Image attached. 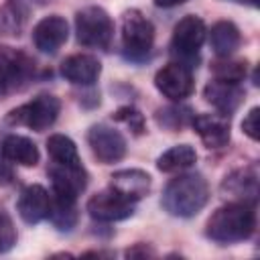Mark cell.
<instances>
[{
  "mask_svg": "<svg viewBox=\"0 0 260 260\" xmlns=\"http://www.w3.org/2000/svg\"><path fill=\"white\" fill-rule=\"evenodd\" d=\"M47 152L53 162L59 165H81L75 142L65 134H51L47 140Z\"/></svg>",
  "mask_w": 260,
  "mask_h": 260,
  "instance_id": "23",
  "label": "cell"
},
{
  "mask_svg": "<svg viewBox=\"0 0 260 260\" xmlns=\"http://www.w3.org/2000/svg\"><path fill=\"white\" fill-rule=\"evenodd\" d=\"M32 73H35V63L26 53L0 45V79L6 91L22 87L32 77Z\"/></svg>",
  "mask_w": 260,
  "mask_h": 260,
  "instance_id": "10",
  "label": "cell"
},
{
  "mask_svg": "<svg viewBox=\"0 0 260 260\" xmlns=\"http://www.w3.org/2000/svg\"><path fill=\"white\" fill-rule=\"evenodd\" d=\"M16 244V228L6 211H0V254L12 250Z\"/></svg>",
  "mask_w": 260,
  "mask_h": 260,
  "instance_id": "26",
  "label": "cell"
},
{
  "mask_svg": "<svg viewBox=\"0 0 260 260\" xmlns=\"http://www.w3.org/2000/svg\"><path fill=\"white\" fill-rule=\"evenodd\" d=\"M154 85L156 89L167 98V100H173V102H181L185 98L191 95L193 91V73H191V67L179 63V61H173L165 67H160L154 75Z\"/></svg>",
  "mask_w": 260,
  "mask_h": 260,
  "instance_id": "9",
  "label": "cell"
},
{
  "mask_svg": "<svg viewBox=\"0 0 260 260\" xmlns=\"http://www.w3.org/2000/svg\"><path fill=\"white\" fill-rule=\"evenodd\" d=\"M209 199L207 181L199 173H183L171 179L162 191V207L175 217L197 215Z\"/></svg>",
  "mask_w": 260,
  "mask_h": 260,
  "instance_id": "2",
  "label": "cell"
},
{
  "mask_svg": "<svg viewBox=\"0 0 260 260\" xmlns=\"http://www.w3.org/2000/svg\"><path fill=\"white\" fill-rule=\"evenodd\" d=\"M87 142L93 156L104 165L118 162L126 154V138L108 124H93L87 132Z\"/></svg>",
  "mask_w": 260,
  "mask_h": 260,
  "instance_id": "7",
  "label": "cell"
},
{
  "mask_svg": "<svg viewBox=\"0 0 260 260\" xmlns=\"http://www.w3.org/2000/svg\"><path fill=\"white\" fill-rule=\"evenodd\" d=\"M77 199L51 193V207H49V219L59 232H69L77 223Z\"/></svg>",
  "mask_w": 260,
  "mask_h": 260,
  "instance_id": "21",
  "label": "cell"
},
{
  "mask_svg": "<svg viewBox=\"0 0 260 260\" xmlns=\"http://www.w3.org/2000/svg\"><path fill=\"white\" fill-rule=\"evenodd\" d=\"M12 181V169H10V160L4 156L2 148H0V185H8Z\"/></svg>",
  "mask_w": 260,
  "mask_h": 260,
  "instance_id": "30",
  "label": "cell"
},
{
  "mask_svg": "<svg viewBox=\"0 0 260 260\" xmlns=\"http://www.w3.org/2000/svg\"><path fill=\"white\" fill-rule=\"evenodd\" d=\"M221 191L228 197H232L234 201L254 205L258 199V171H256V167H244V169L230 173L221 183Z\"/></svg>",
  "mask_w": 260,
  "mask_h": 260,
  "instance_id": "15",
  "label": "cell"
},
{
  "mask_svg": "<svg viewBox=\"0 0 260 260\" xmlns=\"http://www.w3.org/2000/svg\"><path fill=\"white\" fill-rule=\"evenodd\" d=\"M191 126L207 148H221L230 142V120L223 114H197Z\"/></svg>",
  "mask_w": 260,
  "mask_h": 260,
  "instance_id": "14",
  "label": "cell"
},
{
  "mask_svg": "<svg viewBox=\"0 0 260 260\" xmlns=\"http://www.w3.org/2000/svg\"><path fill=\"white\" fill-rule=\"evenodd\" d=\"M223 61L213 63V77L223 79V81H234L240 83L246 77V61L240 59H230V57H221Z\"/></svg>",
  "mask_w": 260,
  "mask_h": 260,
  "instance_id": "24",
  "label": "cell"
},
{
  "mask_svg": "<svg viewBox=\"0 0 260 260\" xmlns=\"http://www.w3.org/2000/svg\"><path fill=\"white\" fill-rule=\"evenodd\" d=\"M2 152L10 162L22 165V167H35L39 162V148L37 144L20 134H10L2 142Z\"/></svg>",
  "mask_w": 260,
  "mask_h": 260,
  "instance_id": "19",
  "label": "cell"
},
{
  "mask_svg": "<svg viewBox=\"0 0 260 260\" xmlns=\"http://www.w3.org/2000/svg\"><path fill=\"white\" fill-rule=\"evenodd\" d=\"M240 30L230 20H219L209 30V45L217 57H232L240 47Z\"/></svg>",
  "mask_w": 260,
  "mask_h": 260,
  "instance_id": "20",
  "label": "cell"
},
{
  "mask_svg": "<svg viewBox=\"0 0 260 260\" xmlns=\"http://www.w3.org/2000/svg\"><path fill=\"white\" fill-rule=\"evenodd\" d=\"M59 110H61V104L55 95L41 93L35 100L14 108L8 114V122L41 132V130H47L49 126L55 124V120L59 116Z\"/></svg>",
  "mask_w": 260,
  "mask_h": 260,
  "instance_id": "6",
  "label": "cell"
},
{
  "mask_svg": "<svg viewBox=\"0 0 260 260\" xmlns=\"http://www.w3.org/2000/svg\"><path fill=\"white\" fill-rule=\"evenodd\" d=\"M203 95L217 110V114H223V116L234 114L240 108V104L244 102V89H242L240 83L223 81V79H217V77H213L205 85Z\"/></svg>",
  "mask_w": 260,
  "mask_h": 260,
  "instance_id": "13",
  "label": "cell"
},
{
  "mask_svg": "<svg viewBox=\"0 0 260 260\" xmlns=\"http://www.w3.org/2000/svg\"><path fill=\"white\" fill-rule=\"evenodd\" d=\"M134 207H136V201L124 197L122 193H118L112 187L95 193L87 201V211L98 221H120V219H126V217H130L134 213Z\"/></svg>",
  "mask_w": 260,
  "mask_h": 260,
  "instance_id": "8",
  "label": "cell"
},
{
  "mask_svg": "<svg viewBox=\"0 0 260 260\" xmlns=\"http://www.w3.org/2000/svg\"><path fill=\"white\" fill-rule=\"evenodd\" d=\"M100 71H102L100 61L93 55H87V53L71 55V57H67L61 63V75L67 81L77 83V85H91V83H95L98 77H100Z\"/></svg>",
  "mask_w": 260,
  "mask_h": 260,
  "instance_id": "17",
  "label": "cell"
},
{
  "mask_svg": "<svg viewBox=\"0 0 260 260\" xmlns=\"http://www.w3.org/2000/svg\"><path fill=\"white\" fill-rule=\"evenodd\" d=\"M51 207V193L43 185H28L20 191V197L16 201L18 215L26 223H39L47 219Z\"/></svg>",
  "mask_w": 260,
  "mask_h": 260,
  "instance_id": "16",
  "label": "cell"
},
{
  "mask_svg": "<svg viewBox=\"0 0 260 260\" xmlns=\"http://www.w3.org/2000/svg\"><path fill=\"white\" fill-rule=\"evenodd\" d=\"M256 228L254 205L232 201L228 205L217 207L207 219L205 234L217 244H236L248 240Z\"/></svg>",
  "mask_w": 260,
  "mask_h": 260,
  "instance_id": "1",
  "label": "cell"
},
{
  "mask_svg": "<svg viewBox=\"0 0 260 260\" xmlns=\"http://www.w3.org/2000/svg\"><path fill=\"white\" fill-rule=\"evenodd\" d=\"M77 43L87 49H106L114 37V22L100 6H85L75 14Z\"/></svg>",
  "mask_w": 260,
  "mask_h": 260,
  "instance_id": "3",
  "label": "cell"
},
{
  "mask_svg": "<svg viewBox=\"0 0 260 260\" xmlns=\"http://www.w3.org/2000/svg\"><path fill=\"white\" fill-rule=\"evenodd\" d=\"M2 93H6V87H4V83H2V79H0V95Z\"/></svg>",
  "mask_w": 260,
  "mask_h": 260,
  "instance_id": "32",
  "label": "cell"
},
{
  "mask_svg": "<svg viewBox=\"0 0 260 260\" xmlns=\"http://www.w3.org/2000/svg\"><path fill=\"white\" fill-rule=\"evenodd\" d=\"M242 130L246 136H250L252 140L260 138V108H252L244 120H242Z\"/></svg>",
  "mask_w": 260,
  "mask_h": 260,
  "instance_id": "28",
  "label": "cell"
},
{
  "mask_svg": "<svg viewBox=\"0 0 260 260\" xmlns=\"http://www.w3.org/2000/svg\"><path fill=\"white\" fill-rule=\"evenodd\" d=\"M114 118L120 120V122H124V124H128L130 130H134V134H142V132H144V116H142L136 108H132V106L120 108V110L114 114Z\"/></svg>",
  "mask_w": 260,
  "mask_h": 260,
  "instance_id": "27",
  "label": "cell"
},
{
  "mask_svg": "<svg viewBox=\"0 0 260 260\" xmlns=\"http://www.w3.org/2000/svg\"><path fill=\"white\" fill-rule=\"evenodd\" d=\"M195 160H197V152L191 144H177L165 150L156 158V167L162 173H181L191 165H195Z\"/></svg>",
  "mask_w": 260,
  "mask_h": 260,
  "instance_id": "22",
  "label": "cell"
},
{
  "mask_svg": "<svg viewBox=\"0 0 260 260\" xmlns=\"http://www.w3.org/2000/svg\"><path fill=\"white\" fill-rule=\"evenodd\" d=\"M49 179H51V185H53V193L65 195V197H73V199H77V195L87 185V173H85V169L81 165L51 162Z\"/></svg>",
  "mask_w": 260,
  "mask_h": 260,
  "instance_id": "12",
  "label": "cell"
},
{
  "mask_svg": "<svg viewBox=\"0 0 260 260\" xmlns=\"http://www.w3.org/2000/svg\"><path fill=\"white\" fill-rule=\"evenodd\" d=\"M148 256H154V250L146 244H136L126 250V258H148Z\"/></svg>",
  "mask_w": 260,
  "mask_h": 260,
  "instance_id": "29",
  "label": "cell"
},
{
  "mask_svg": "<svg viewBox=\"0 0 260 260\" xmlns=\"http://www.w3.org/2000/svg\"><path fill=\"white\" fill-rule=\"evenodd\" d=\"M110 187L124 197L138 201L150 191V175L140 169H122L110 177Z\"/></svg>",
  "mask_w": 260,
  "mask_h": 260,
  "instance_id": "18",
  "label": "cell"
},
{
  "mask_svg": "<svg viewBox=\"0 0 260 260\" xmlns=\"http://www.w3.org/2000/svg\"><path fill=\"white\" fill-rule=\"evenodd\" d=\"M154 43V26L140 10H128L122 18V53L130 61L148 57Z\"/></svg>",
  "mask_w": 260,
  "mask_h": 260,
  "instance_id": "4",
  "label": "cell"
},
{
  "mask_svg": "<svg viewBox=\"0 0 260 260\" xmlns=\"http://www.w3.org/2000/svg\"><path fill=\"white\" fill-rule=\"evenodd\" d=\"M183 2H187V0H154V4L160 8H173V6H179Z\"/></svg>",
  "mask_w": 260,
  "mask_h": 260,
  "instance_id": "31",
  "label": "cell"
},
{
  "mask_svg": "<svg viewBox=\"0 0 260 260\" xmlns=\"http://www.w3.org/2000/svg\"><path fill=\"white\" fill-rule=\"evenodd\" d=\"M2 18H4V24H6L10 30H14V35H18L16 30H20V26H22L24 20H26V8L22 6V0H10V2L4 6Z\"/></svg>",
  "mask_w": 260,
  "mask_h": 260,
  "instance_id": "25",
  "label": "cell"
},
{
  "mask_svg": "<svg viewBox=\"0 0 260 260\" xmlns=\"http://www.w3.org/2000/svg\"><path fill=\"white\" fill-rule=\"evenodd\" d=\"M205 22L199 16H183L175 28L171 39V53L179 59V63L191 67L193 61H197V55L201 51V45L205 41Z\"/></svg>",
  "mask_w": 260,
  "mask_h": 260,
  "instance_id": "5",
  "label": "cell"
},
{
  "mask_svg": "<svg viewBox=\"0 0 260 260\" xmlns=\"http://www.w3.org/2000/svg\"><path fill=\"white\" fill-rule=\"evenodd\" d=\"M69 26L67 20L59 14H51L41 18L32 28V43L41 53L53 55L61 49V45L67 41Z\"/></svg>",
  "mask_w": 260,
  "mask_h": 260,
  "instance_id": "11",
  "label": "cell"
}]
</instances>
